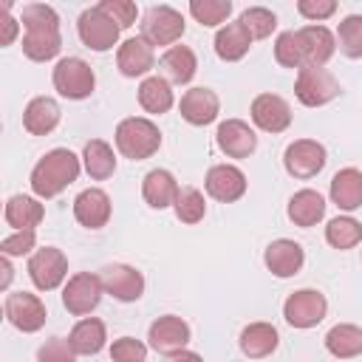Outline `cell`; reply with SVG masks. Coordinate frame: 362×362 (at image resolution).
<instances>
[{"mask_svg": "<svg viewBox=\"0 0 362 362\" xmlns=\"http://www.w3.org/2000/svg\"><path fill=\"white\" fill-rule=\"evenodd\" d=\"M139 105L147 113H167L173 107V88L164 76H147L139 85Z\"/></svg>", "mask_w": 362, "mask_h": 362, "instance_id": "cell-34", "label": "cell"}, {"mask_svg": "<svg viewBox=\"0 0 362 362\" xmlns=\"http://www.w3.org/2000/svg\"><path fill=\"white\" fill-rule=\"evenodd\" d=\"M37 362H76V354H74V348L68 345V339L51 337V339H45V342L40 345Z\"/></svg>", "mask_w": 362, "mask_h": 362, "instance_id": "cell-42", "label": "cell"}, {"mask_svg": "<svg viewBox=\"0 0 362 362\" xmlns=\"http://www.w3.org/2000/svg\"><path fill=\"white\" fill-rule=\"evenodd\" d=\"M325 240L334 249H354L362 240V223L354 221V218H348V215L331 218L328 226H325Z\"/></svg>", "mask_w": 362, "mask_h": 362, "instance_id": "cell-35", "label": "cell"}, {"mask_svg": "<svg viewBox=\"0 0 362 362\" xmlns=\"http://www.w3.org/2000/svg\"><path fill=\"white\" fill-rule=\"evenodd\" d=\"M280 342V334L272 322H252L240 331V351L249 359H263L269 356Z\"/></svg>", "mask_w": 362, "mask_h": 362, "instance_id": "cell-29", "label": "cell"}, {"mask_svg": "<svg viewBox=\"0 0 362 362\" xmlns=\"http://www.w3.org/2000/svg\"><path fill=\"white\" fill-rule=\"evenodd\" d=\"M110 359L113 362H144L147 359V348H144V342H139L133 337H119L110 345Z\"/></svg>", "mask_w": 362, "mask_h": 362, "instance_id": "cell-41", "label": "cell"}, {"mask_svg": "<svg viewBox=\"0 0 362 362\" xmlns=\"http://www.w3.org/2000/svg\"><path fill=\"white\" fill-rule=\"evenodd\" d=\"M17 31H20V20H14L8 14V3H3V8H0V45H11Z\"/></svg>", "mask_w": 362, "mask_h": 362, "instance_id": "cell-46", "label": "cell"}, {"mask_svg": "<svg viewBox=\"0 0 362 362\" xmlns=\"http://www.w3.org/2000/svg\"><path fill=\"white\" fill-rule=\"evenodd\" d=\"M150 345L158 351V354H175V351H184V345L189 342V325L175 317V314H164L158 317L153 325H150V334H147Z\"/></svg>", "mask_w": 362, "mask_h": 362, "instance_id": "cell-17", "label": "cell"}, {"mask_svg": "<svg viewBox=\"0 0 362 362\" xmlns=\"http://www.w3.org/2000/svg\"><path fill=\"white\" fill-rule=\"evenodd\" d=\"M105 339H107V331H105V322L96 320V317H85L79 320L71 334H68V345L74 348V354H82V356H93L105 348Z\"/></svg>", "mask_w": 362, "mask_h": 362, "instance_id": "cell-25", "label": "cell"}, {"mask_svg": "<svg viewBox=\"0 0 362 362\" xmlns=\"http://www.w3.org/2000/svg\"><path fill=\"white\" fill-rule=\"evenodd\" d=\"M181 116L184 122L195 124V127H204L209 122L218 119V110H221V102H218V93L209 90V88H189L184 96H181Z\"/></svg>", "mask_w": 362, "mask_h": 362, "instance_id": "cell-20", "label": "cell"}, {"mask_svg": "<svg viewBox=\"0 0 362 362\" xmlns=\"http://www.w3.org/2000/svg\"><path fill=\"white\" fill-rule=\"evenodd\" d=\"M102 286L110 297H116L119 303H133L141 297L144 291V277L139 269L127 266V263H110L102 269Z\"/></svg>", "mask_w": 362, "mask_h": 362, "instance_id": "cell-13", "label": "cell"}, {"mask_svg": "<svg viewBox=\"0 0 362 362\" xmlns=\"http://www.w3.org/2000/svg\"><path fill=\"white\" fill-rule=\"evenodd\" d=\"M240 23H243L246 31L252 34V40H266V37L277 28L274 11H269V8H263V6H249V8L240 14Z\"/></svg>", "mask_w": 362, "mask_h": 362, "instance_id": "cell-40", "label": "cell"}, {"mask_svg": "<svg viewBox=\"0 0 362 362\" xmlns=\"http://www.w3.org/2000/svg\"><path fill=\"white\" fill-rule=\"evenodd\" d=\"M337 42H339V51L351 59H359L362 57V14H348L339 28H337Z\"/></svg>", "mask_w": 362, "mask_h": 362, "instance_id": "cell-37", "label": "cell"}, {"mask_svg": "<svg viewBox=\"0 0 362 362\" xmlns=\"http://www.w3.org/2000/svg\"><path fill=\"white\" fill-rule=\"evenodd\" d=\"M68 274V257L57 246L37 249L28 260V277L40 291H54Z\"/></svg>", "mask_w": 362, "mask_h": 362, "instance_id": "cell-10", "label": "cell"}, {"mask_svg": "<svg viewBox=\"0 0 362 362\" xmlns=\"http://www.w3.org/2000/svg\"><path fill=\"white\" fill-rule=\"evenodd\" d=\"M164 362H204L195 351H175V354H170Z\"/></svg>", "mask_w": 362, "mask_h": 362, "instance_id": "cell-47", "label": "cell"}, {"mask_svg": "<svg viewBox=\"0 0 362 362\" xmlns=\"http://www.w3.org/2000/svg\"><path fill=\"white\" fill-rule=\"evenodd\" d=\"M76 31H79V40L90 48V51H110L119 40V25L113 23V17H107L99 6L93 8H85L79 14V23H76Z\"/></svg>", "mask_w": 362, "mask_h": 362, "instance_id": "cell-9", "label": "cell"}, {"mask_svg": "<svg viewBox=\"0 0 362 362\" xmlns=\"http://www.w3.org/2000/svg\"><path fill=\"white\" fill-rule=\"evenodd\" d=\"M297 11L305 17V20H328L334 11H337V0H300L297 3Z\"/></svg>", "mask_w": 362, "mask_h": 362, "instance_id": "cell-45", "label": "cell"}, {"mask_svg": "<svg viewBox=\"0 0 362 362\" xmlns=\"http://www.w3.org/2000/svg\"><path fill=\"white\" fill-rule=\"evenodd\" d=\"M173 209H175V218L181 223H198L206 212V201L201 195V189L195 187H181L175 201H173Z\"/></svg>", "mask_w": 362, "mask_h": 362, "instance_id": "cell-36", "label": "cell"}, {"mask_svg": "<svg viewBox=\"0 0 362 362\" xmlns=\"http://www.w3.org/2000/svg\"><path fill=\"white\" fill-rule=\"evenodd\" d=\"M20 23L25 28L23 37V54L34 62H48L59 54L62 37H59V17L45 3H28L23 6Z\"/></svg>", "mask_w": 362, "mask_h": 362, "instance_id": "cell-1", "label": "cell"}, {"mask_svg": "<svg viewBox=\"0 0 362 362\" xmlns=\"http://www.w3.org/2000/svg\"><path fill=\"white\" fill-rule=\"evenodd\" d=\"M184 34V17L173 6H150L141 17V37L150 45H170L181 40Z\"/></svg>", "mask_w": 362, "mask_h": 362, "instance_id": "cell-6", "label": "cell"}, {"mask_svg": "<svg viewBox=\"0 0 362 362\" xmlns=\"http://www.w3.org/2000/svg\"><path fill=\"white\" fill-rule=\"evenodd\" d=\"M204 187H206V192L215 201L232 204V201L243 198V192H246V175L238 167H232V164H215V167H209V173L204 178Z\"/></svg>", "mask_w": 362, "mask_h": 362, "instance_id": "cell-16", "label": "cell"}, {"mask_svg": "<svg viewBox=\"0 0 362 362\" xmlns=\"http://www.w3.org/2000/svg\"><path fill=\"white\" fill-rule=\"evenodd\" d=\"M266 269L274 274V277H294L303 263H305V252L297 240H288V238H280V240H272L266 246Z\"/></svg>", "mask_w": 362, "mask_h": 362, "instance_id": "cell-18", "label": "cell"}, {"mask_svg": "<svg viewBox=\"0 0 362 362\" xmlns=\"http://www.w3.org/2000/svg\"><path fill=\"white\" fill-rule=\"evenodd\" d=\"M54 88L65 99H88L96 88L93 68L79 57H65L54 68Z\"/></svg>", "mask_w": 362, "mask_h": 362, "instance_id": "cell-4", "label": "cell"}, {"mask_svg": "<svg viewBox=\"0 0 362 362\" xmlns=\"http://www.w3.org/2000/svg\"><path fill=\"white\" fill-rule=\"evenodd\" d=\"M325 348L337 359H351L362 354V328L351 322H339L325 334Z\"/></svg>", "mask_w": 362, "mask_h": 362, "instance_id": "cell-31", "label": "cell"}, {"mask_svg": "<svg viewBox=\"0 0 362 362\" xmlns=\"http://www.w3.org/2000/svg\"><path fill=\"white\" fill-rule=\"evenodd\" d=\"M300 42H303V54H305V65H314V68H322L334 51H337V40L334 34L325 28V25H303L300 31ZM303 65V68H305Z\"/></svg>", "mask_w": 362, "mask_h": 362, "instance_id": "cell-22", "label": "cell"}, {"mask_svg": "<svg viewBox=\"0 0 362 362\" xmlns=\"http://www.w3.org/2000/svg\"><path fill=\"white\" fill-rule=\"evenodd\" d=\"M325 215V198L317 189H300L288 198V221L294 226H314L317 221H322Z\"/></svg>", "mask_w": 362, "mask_h": 362, "instance_id": "cell-28", "label": "cell"}, {"mask_svg": "<svg viewBox=\"0 0 362 362\" xmlns=\"http://www.w3.org/2000/svg\"><path fill=\"white\" fill-rule=\"evenodd\" d=\"M59 113L62 110H59V105L51 96H37L23 110V127L31 136H48L59 124Z\"/></svg>", "mask_w": 362, "mask_h": 362, "instance_id": "cell-23", "label": "cell"}, {"mask_svg": "<svg viewBox=\"0 0 362 362\" xmlns=\"http://www.w3.org/2000/svg\"><path fill=\"white\" fill-rule=\"evenodd\" d=\"M325 311H328V300L317 288H300L288 294V300L283 303V317L291 328H314L322 322Z\"/></svg>", "mask_w": 362, "mask_h": 362, "instance_id": "cell-7", "label": "cell"}, {"mask_svg": "<svg viewBox=\"0 0 362 362\" xmlns=\"http://www.w3.org/2000/svg\"><path fill=\"white\" fill-rule=\"evenodd\" d=\"M82 161H85V170L93 181H105L113 175L116 170V156H113V147L102 139H90L82 150Z\"/></svg>", "mask_w": 362, "mask_h": 362, "instance_id": "cell-32", "label": "cell"}, {"mask_svg": "<svg viewBox=\"0 0 362 362\" xmlns=\"http://www.w3.org/2000/svg\"><path fill=\"white\" fill-rule=\"evenodd\" d=\"M274 59L283 68H303L305 65V54H303V42L297 31H283L274 40Z\"/></svg>", "mask_w": 362, "mask_h": 362, "instance_id": "cell-38", "label": "cell"}, {"mask_svg": "<svg viewBox=\"0 0 362 362\" xmlns=\"http://www.w3.org/2000/svg\"><path fill=\"white\" fill-rule=\"evenodd\" d=\"M45 305L37 294H28V291H14L6 297V320L20 328L23 334H34L45 325Z\"/></svg>", "mask_w": 362, "mask_h": 362, "instance_id": "cell-12", "label": "cell"}, {"mask_svg": "<svg viewBox=\"0 0 362 362\" xmlns=\"http://www.w3.org/2000/svg\"><path fill=\"white\" fill-rule=\"evenodd\" d=\"M215 141H218L221 153H226L229 158H246L257 147V136H255V130L243 119H226V122H221L218 124V133H215Z\"/></svg>", "mask_w": 362, "mask_h": 362, "instance_id": "cell-15", "label": "cell"}, {"mask_svg": "<svg viewBox=\"0 0 362 362\" xmlns=\"http://www.w3.org/2000/svg\"><path fill=\"white\" fill-rule=\"evenodd\" d=\"M178 189H181V187L175 184L173 173H167V170H150V173L144 175V181H141V195H144L147 206H153V209H167V206H173Z\"/></svg>", "mask_w": 362, "mask_h": 362, "instance_id": "cell-27", "label": "cell"}, {"mask_svg": "<svg viewBox=\"0 0 362 362\" xmlns=\"http://www.w3.org/2000/svg\"><path fill=\"white\" fill-rule=\"evenodd\" d=\"M331 201L345 212L362 206V173L356 167H345L331 178Z\"/></svg>", "mask_w": 362, "mask_h": 362, "instance_id": "cell-26", "label": "cell"}, {"mask_svg": "<svg viewBox=\"0 0 362 362\" xmlns=\"http://www.w3.org/2000/svg\"><path fill=\"white\" fill-rule=\"evenodd\" d=\"M74 218L85 229H102L110 221V198L105 189L90 187L74 198Z\"/></svg>", "mask_w": 362, "mask_h": 362, "instance_id": "cell-19", "label": "cell"}, {"mask_svg": "<svg viewBox=\"0 0 362 362\" xmlns=\"http://www.w3.org/2000/svg\"><path fill=\"white\" fill-rule=\"evenodd\" d=\"M161 68H164V74H167L173 82L184 85V82H189V79L195 76V71H198L195 51H192L189 45H173V48L164 51Z\"/></svg>", "mask_w": 362, "mask_h": 362, "instance_id": "cell-33", "label": "cell"}, {"mask_svg": "<svg viewBox=\"0 0 362 362\" xmlns=\"http://www.w3.org/2000/svg\"><path fill=\"white\" fill-rule=\"evenodd\" d=\"M116 65L124 76H144L153 65H156V54H153V45L144 40V37H130L119 45V54H116Z\"/></svg>", "mask_w": 362, "mask_h": 362, "instance_id": "cell-21", "label": "cell"}, {"mask_svg": "<svg viewBox=\"0 0 362 362\" xmlns=\"http://www.w3.org/2000/svg\"><path fill=\"white\" fill-rule=\"evenodd\" d=\"M34 243H37L34 229H20V232H14V235L0 240V252L6 257H20V255H28L34 249Z\"/></svg>", "mask_w": 362, "mask_h": 362, "instance_id": "cell-43", "label": "cell"}, {"mask_svg": "<svg viewBox=\"0 0 362 362\" xmlns=\"http://www.w3.org/2000/svg\"><path fill=\"white\" fill-rule=\"evenodd\" d=\"M79 178V158L65 150V147H57L51 153H45L34 170H31V189L37 198H54L59 195L68 184H74Z\"/></svg>", "mask_w": 362, "mask_h": 362, "instance_id": "cell-2", "label": "cell"}, {"mask_svg": "<svg viewBox=\"0 0 362 362\" xmlns=\"http://www.w3.org/2000/svg\"><path fill=\"white\" fill-rule=\"evenodd\" d=\"M325 147L314 139H297L286 147L283 153V164H286V173L294 175V178H314L322 167H325Z\"/></svg>", "mask_w": 362, "mask_h": 362, "instance_id": "cell-11", "label": "cell"}, {"mask_svg": "<svg viewBox=\"0 0 362 362\" xmlns=\"http://www.w3.org/2000/svg\"><path fill=\"white\" fill-rule=\"evenodd\" d=\"M99 8L107 17H113V23L119 28H130L136 23V3H130V0H102Z\"/></svg>", "mask_w": 362, "mask_h": 362, "instance_id": "cell-44", "label": "cell"}, {"mask_svg": "<svg viewBox=\"0 0 362 362\" xmlns=\"http://www.w3.org/2000/svg\"><path fill=\"white\" fill-rule=\"evenodd\" d=\"M189 14L201 25H221L232 14V0H192Z\"/></svg>", "mask_w": 362, "mask_h": 362, "instance_id": "cell-39", "label": "cell"}, {"mask_svg": "<svg viewBox=\"0 0 362 362\" xmlns=\"http://www.w3.org/2000/svg\"><path fill=\"white\" fill-rule=\"evenodd\" d=\"M102 291H105V286H102V277H99V274H93V272H79V274H74V277L68 280V286L62 288V305L68 308V314L85 317V314H90V311L99 305Z\"/></svg>", "mask_w": 362, "mask_h": 362, "instance_id": "cell-8", "label": "cell"}, {"mask_svg": "<svg viewBox=\"0 0 362 362\" xmlns=\"http://www.w3.org/2000/svg\"><path fill=\"white\" fill-rule=\"evenodd\" d=\"M252 48V34L246 31V25L238 20V23H226L218 34H215V54L223 59V62H238L249 54Z\"/></svg>", "mask_w": 362, "mask_h": 362, "instance_id": "cell-24", "label": "cell"}, {"mask_svg": "<svg viewBox=\"0 0 362 362\" xmlns=\"http://www.w3.org/2000/svg\"><path fill=\"white\" fill-rule=\"evenodd\" d=\"M294 96H297L305 107H320V105H328L331 99L339 96V82L334 79L331 71L305 65V68H300V74H297Z\"/></svg>", "mask_w": 362, "mask_h": 362, "instance_id": "cell-5", "label": "cell"}, {"mask_svg": "<svg viewBox=\"0 0 362 362\" xmlns=\"http://www.w3.org/2000/svg\"><path fill=\"white\" fill-rule=\"evenodd\" d=\"M0 272H3V280H0V288H8V283H11V263H8V257H6V255L0 257Z\"/></svg>", "mask_w": 362, "mask_h": 362, "instance_id": "cell-48", "label": "cell"}, {"mask_svg": "<svg viewBox=\"0 0 362 362\" xmlns=\"http://www.w3.org/2000/svg\"><path fill=\"white\" fill-rule=\"evenodd\" d=\"M3 215H6V223L20 232V229H34V226L42 221L45 209H42V204H40L37 198H31V195H11V198L6 201V212H3Z\"/></svg>", "mask_w": 362, "mask_h": 362, "instance_id": "cell-30", "label": "cell"}, {"mask_svg": "<svg viewBox=\"0 0 362 362\" xmlns=\"http://www.w3.org/2000/svg\"><path fill=\"white\" fill-rule=\"evenodd\" d=\"M252 122L263 133H283L291 124V107L277 93H260L252 102Z\"/></svg>", "mask_w": 362, "mask_h": 362, "instance_id": "cell-14", "label": "cell"}, {"mask_svg": "<svg viewBox=\"0 0 362 362\" xmlns=\"http://www.w3.org/2000/svg\"><path fill=\"white\" fill-rule=\"evenodd\" d=\"M161 147V133L150 119L130 116L116 127V150L130 161H144Z\"/></svg>", "mask_w": 362, "mask_h": 362, "instance_id": "cell-3", "label": "cell"}]
</instances>
